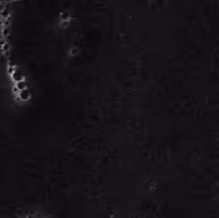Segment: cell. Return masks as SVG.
<instances>
[{"label":"cell","mask_w":219,"mask_h":218,"mask_svg":"<svg viewBox=\"0 0 219 218\" xmlns=\"http://www.w3.org/2000/svg\"><path fill=\"white\" fill-rule=\"evenodd\" d=\"M20 99L21 100H24V101H26V100H29L30 99V91L28 88H25V89H22V91H20Z\"/></svg>","instance_id":"cell-1"},{"label":"cell","mask_w":219,"mask_h":218,"mask_svg":"<svg viewBox=\"0 0 219 218\" xmlns=\"http://www.w3.org/2000/svg\"><path fill=\"white\" fill-rule=\"evenodd\" d=\"M12 78H13V80L16 81V83H19V81H22V80H24V75L21 74L20 71H13V74H12Z\"/></svg>","instance_id":"cell-2"},{"label":"cell","mask_w":219,"mask_h":218,"mask_svg":"<svg viewBox=\"0 0 219 218\" xmlns=\"http://www.w3.org/2000/svg\"><path fill=\"white\" fill-rule=\"evenodd\" d=\"M17 88H19L20 91L25 89V83H24V80H22V81H19V83H17Z\"/></svg>","instance_id":"cell-3"}]
</instances>
